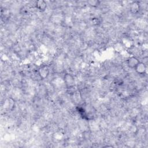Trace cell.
<instances>
[{
	"label": "cell",
	"instance_id": "cell-6",
	"mask_svg": "<svg viewBox=\"0 0 148 148\" xmlns=\"http://www.w3.org/2000/svg\"><path fill=\"white\" fill-rule=\"evenodd\" d=\"M36 8L40 12H44L46 10L47 5L46 1L43 0H38L35 3Z\"/></svg>",
	"mask_w": 148,
	"mask_h": 148
},
{
	"label": "cell",
	"instance_id": "cell-4",
	"mask_svg": "<svg viewBox=\"0 0 148 148\" xmlns=\"http://www.w3.org/2000/svg\"><path fill=\"white\" fill-rule=\"evenodd\" d=\"M140 9V5L139 1H135L131 2L130 5V10L132 14H137Z\"/></svg>",
	"mask_w": 148,
	"mask_h": 148
},
{
	"label": "cell",
	"instance_id": "cell-2",
	"mask_svg": "<svg viewBox=\"0 0 148 148\" xmlns=\"http://www.w3.org/2000/svg\"><path fill=\"white\" fill-rule=\"evenodd\" d=\"M63 81L67 88L73 87L75 84V79L74 76L69 73H66L64 74Z\"/></svg>",
	"mask_w": 148,
	"mask_h": 148
},
{
	"label": "cell",
	"instance_id": "cell-1",
	"mask_svg": "<svg viewBox=\"0 0 148 148\" xmlns=\"http://www.w3.org/2000/svg\"><path fill=\"white\" fill-rule=\"evenodd\" d=\"M50 73V68L47 65H41L38 69V73L42 79H46Z\"/></svg>",
	"mask_w": 148,
	"mask_h": 148
},
{
	"label": "cell",
	"instance_id": "cell-5",
	"mask_svg": "<svg viewBox=\"0 0 148 148\" xmlns=\"http://www.w3.org/2000/svg\"><path fill=\"white\" fill-rule=\"evenodd\" d=\"M146 65L143 62L140 61L134 68L135 72L139 75H144L146 72Z\"/></svg>",
	"mask_w": 148,
	"mask_h": 148
},
{
	"label": "cell",
	"instance_id": "cell-3",
	"mask_svg": "<svg viewBox=\"0 0 148 148\" xmlns=\"http://www.w3.org/2000/svg\"><path fill=\"white\" fill-rule=\"evenodd\" d=\"M139 62L140 61L139 60V59L134 56L128 57L126 61L127 66L131 69H134Z\"/></svg>",
	"mask_w": 148,
	"mask_h": 148
},
{
	"label": "cell",
	"instance_id": "cell-7",
	"mask_svg": "<svg viewBox=\"0 0 148 148\" xmlns=\"http://www.w3.org/2000/svg\"><path fill=\"white\" fill-rule=\"evenodd\" d=\"M100 1L98 0H90L87 1V3L91 7L97 8L100 4Z\"/></svg>",
	"mask_w": 148,
	"mask_h": 148
}]
</instances>
